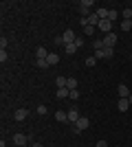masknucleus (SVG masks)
Wrapping results in <instances>:
<instances>
[{
  "mask_svg": "<svg viewBox=\"0 0 132 147\" xmlns=\"http://www.w3.org/2000/svg\"><path fill=\"white\" fill-rule=\"evenodd\" d=\"M117 92H119V97H121V99H128V97H130V90H128V86H126V84H119Z\"/></svg>",
  "mask_w": 132,
  "mask_h": 147,
  "instance_id": "nucleus-8",
  "label": "nucleus"
},
{
  "mask_svg": "<svg viewBox=\"0 0 132 147\" xmlns=\"http://www.w3.org/2000/svg\"><path fill=\"white\" fill-rule=\"evenodd\" d=\"M79 24H82L84 29H86V26H88V18H79Z\"/></svg>",
  "mask_w": 132,
  "mask_h": 147,
  "instance_id": "nucleus-31",
  "label": "nucleus"
},
{
  "mask_svg": "<svg viewBox=\"0 0 132 147\" xmlns=\"http://www.w3.org/2000/svg\"><path fill=\"white\" fill-rule=\"evenodd\" d=\"M79 7H86V9H90V7H95V5H93V0H82V2H79Z\"/></svg>",
  "mask_w": 132,
  "mask_h": 147,
  "instance_id": "nucleus-25",
  "label": "nucleus"
},
{
  "mask_svg": "<svg viewBox=\"0 0 132 147\" xmlns=\"http://www.w3.org/2000/svg\"><path fill=\"white\" fill-rule=\"evenodd\" d=\"M66 112H68V123H73V125L82 119V114H79V110H77V105H73V108H70V110H66Z\"/></svg>",
  "mask_w": 132,
  "mask_h": 147,
  "instance_id": "nucleus-2",
  "label": "nucleus"
},
{
  "mask_svg": "<svg viewBox=\"0 0 132 147\" xmlns=\"http://www.w3.org/2000/svg\"><path fill=\"white\" fill-rule=\"evenodd\" d=\"M31 147H42V143H33V145Z\"/></svg>",
  "mask_w": 132,
  "mask_h": 147,
  "instance_id": "nucleus-33",
  "label": "nucleus"
},
{
  "mask_svg": "<svg viewBox=\"0 0 132 147\" xmlns=\"http://www.w3.org/2000/svg\"><path fill=\"white\" fill-rule=\"evenodd\" d=\"M119 42V40H117V33H106V37H104V46H106V49H114V44Z\"/></svg>",
  "mask_w": 132,
  "mask_h": 147,
  "instance_id": "nucleus-1",
  "label": "nucleus"
},
{
  "mask_svg": "<svg viewBox=\"0 0 132 147\" xmlns=\"http://www.w3.org/2000/svg\"><path fill=\"white\" fill-rule=\"evenodd\" d=\"M70 90L68 88H57V99H64V97H68Z\"/></svg>",
  "mask_w": 132,
  "mask_h": 147,
  "instance_id": "nucleus-15",
  "label": "nucleus"
},
{
  "mask_svg": "<svg viewBox=\"0 0 132 147\" xmlns=\"http://www.w3.org/2000/svg\"><path fill=\"white\" fill-rule=\"evenodd\" d=\"M93 46H95V51H104L106 46H104V40H93Z\"/></svg>",
  "mask_w": 132,
  "mask_h": 147,
  "instance_id": "nucleus-17",
  "label": "nucleus"
},
{
  "mask_svg": "<svg viewBox=\"0 0 132 147\" xmlns=\"http://www.w3.org/2000/svg\"><path fill=\"white\" fill-rule=\"evenodd\" d=\"M88 125H90V121H88L86 117H82V119H79V121L75 123V134H79V132H84V129H86Z\"/></svg>",
  "mask_w": 132,
  "mask_h": 147,
  "instance_id": "nucleus-5",
  "label": "nucleus"
},
{
  "mask_svg": "<svg viewBox=\"0 0 132 147\" xmlns=\"http://www.w3.org/2000/svg\"><path fill=\"white\" fill-rule=\"evenodd\" d=\"M84 33H86V35H93V33H95V26H90V24H88L86 29H84Z\"/></svg>",
  "mask_w": 132,
  "mask_h": 147,
  "instance_id": "nucleus-27",
  "label": "nucleus"
},
{
  "mask_svg": "<svg viewBox=\"0 0 132 147\" xmlns=\"http://www.w3.org/2000/svg\"><path fill=\"white\" fill-rule=\"evenodd\" d=\"M13 143H16V145L18 147H24V145H29V136H24V134H13Z\"/></svg>",
  "mask_w": 132,
  "mask_h": 147,
  "instance_id": "nucleus-4",
  "label": "nucleus"
},
{
  "mask_svg": "<svg viewBox=\"0 0 132 147\" xmlns=\"http://www.w3.org/2000/svg\"><path fill=\"white\" fill-rule=\"evenodd\" d=\"M121 16H123V20H132V9H128V7H126Z\"/></svg>",
  "mask_w": 132,
  "mask_h": 147,
  "instance_id": "nucleus-21",
  "label": "nucleus"
},
{
  "mask_svg": "<svg viewBox=\"0 0 132 147\" xmlns=\"http://www.w3.org/2000/svg\"><path fill=\"white\" fill-rule=\"evenodd\" d=\"M38 66H40V70H46V68H49V61L46 59H38Z\"/></svg>",
  "mask_w": 132,
  "mask_h": 147,
  "instance_id": "nucleus-23",
  "label": "nucleus"
},
{
  "mask_svg": "<svg viewBox=\"0 0 132 147\" xmlns=\"http://www.w3.org/2000/svg\"><path fill=\"white\" fill-rule=\"evenodd\" d=\"M99 29L104 33H112V22L110 20H99Z\"/></svg>",
  "mask_w": 132,
  "mask_h": 147,
  "instance_id": "nucleus-6",
  "label": "nucleus"
},
{
  "mask_svg": "<svg viewBox=\"0 0 132 147\" xmlns=\"http://www.w3.org/2000/svg\"><path fill=\"white\" fill-rule=\"evenodd\" d=\"M95 64H97V57H95V55L86 57V66H95Z\"/></svg>",
  "mask_w": 132,
  "mask_h": 147,
  "instance_id": "nucleus-22",
  "label": "nucleus"
},
{
  "mask_svg": "<svg viewBox=\"0 0 132 147\" xmlns=\"http://www.w3.org/2000/svg\"><path fill=\"white\" fill-rule=\"evenodd\" d=\"M55 44H57V46H66V44H64V37H62V35H57V37H55Z\"/></svg>",
  "mask_w": 132,
  "mask_h": 147,
  "instance_id": "nucleus-28",
  "label": "nucleus"
},
{
  "mask_svg": "<svg viewBox=\"0 0 132 147\" xmlns=\"http://www.w3.org/2000/svg\"><path fill=\"white\" fill-rule=\"evenodd\" d=\"M55 119H57L60 123H68V112H62V110L55 112Z\"/></svg>",
  "mask_w": 132,
  "mask_h": 147,
  "instance_id": "nucleus-10",
  "label": "nucleus"
},
{
  "mask_svg": "<svg viewBox=\"0 0 132 147\" xmlns=\"http://www.w3.org/2000/svg\"><path fill=\"white\" fill-rule=\"evenodd\" d=\"M95 13L99 16V20H108V13H110V9H104V7H99Z\"/></svg>",
  "mask_w": 132,
  "mask_h": 147,
  "instance_id": "nucleus-12",
  "label": "nucleus"
},
{
  "mask_svg": "<svg viewBox=\"0 0 132 147\" xmlns=\"http://www.w3.org/2000/svg\"><path fill=\"white\" fill-rule=\"evenodd\" d=\"M128 99H130V105H132V94H130V97H128Z\"/></svg>",
  "mask_w": 132,
  "mask_h": 147,
  "instance_id": "nucleus-34",
  "label": "nucleus"
},
{
  "mask_svg": "<svg viewBox=\"0 0 132 147\" xmlns=\"http://www.w3.org/2000/svg\"><path fill=\"white\" fill-rule=\"evenodd\" d=\"M24 147H29V145H24Z\"/></svg>",
  "mask_w": 132,
  "mask_h": 147,
  "instance_id": "nucleus-36",
  "label": "nucleus"
},
{
  "mask_svg": "<svg viewBox=\"0 0 132 147\" xmlns=\"http://www.w3.org/2000/svg\"><path fill=\"white\" fill-rule=\"evenodd\" d=\"M117 108H119L121 112H126L128 108H130V99H119V103H117Z\"/></svg>",
  "mask_w": 132,
  "mask_h": 147,
  "instance_id": "nucleus-9",
  "label": "nucleus"
},
{
  "mask_svg": "<svg viewBox=\"0 0 132 147\" xmlns=\"http://www.w3.org/2000/svg\"><path fill=\"white\" fill-rule=\"evenodd\" d=\"M46 61H49V66H55L57 61H60V57H57V53H49V57H46Z\"/></svg>",
  "mask_w": 132,
  "mask_h": 147,
  "instance_id": "nucleus-14",
  "label": "nucleus"
},
{
  "mask_svg": "<svg viewBox=\"0 0 132 147\" xmlns=\"http://www.w3.org/2000/svg\"><path fill=\"white\" fill-rule=\"evenodd\" d=\"M117 18H119V11H117V9H110V13H108V20H110V22H114Z\"/></svg>",
  "mask_w": 132,
  "mask_h": 147,
  "instance_id": "nucleus-19",
  "label": "nucleus"
},
{
  "mask_svg": "<svg viewBox=\"0 0 132 147\" xmlns=\"http://www.w3.org/2000/svg\"><path fill=\"white\" fill-rule=\"evenodd\" d=\"M121 31H132V20H123V22H121Z\"/></svg>",
  "mask_w": 132,
  "mask_h": 147,
  "instance_id": "nucleus-16",
  "label": "nucleus"
},
{
  "mask_svg": "<svg viewBox=\"0 0 132 147\" xmlns=\"http://www.w3.org/2000/svg\"><path fill=\"white\" fill-rule=\"evenodd\" d=\"M26 117H29V110H24V108L16 110V114H13V119H16V121H24Z\"/></svg>",
  "mask_w": 132,
  "mask_h": 147,
  "instance_id": "nucleus-7",
  "label": "nucleus"
},
{
  "mask_svg": "<svg viewBox=\"0 0 132 147\" xmlns=\"http://www.w3.org/2000/svg\"><path fill=\"white\" fill-rule=\"evenodd\" d=\"M75 46H77V49H82V46H84V40H82V37H77V40H75Z\"/></svg>",
  "mask_w": 132,
  "mask_h": 147,
  "instance_id": "nucleus-30",
  "label": "nucleus"
},
{
  "mask_svg": "<svg viewBox=\"0 0 132 147\" xmlns=\"http://www.w3.org/2000/svg\"><path fill=\"white\" fill-rule=\"evenodd\" d=\"M130 59H132V53H130Z\"/></svg>",
  "mask_w": 132,
  "mask_h": 147,
  "instance_id": "nucleus-35",
  "label": "nucleus"
},
{
  "mask_svg": "<svg viewBox=\"0 0 132 147\" xmlns=\"http://www.w3.org/2000/svg\"><path fill=\"white\" fill-rule=\"evenodd\" d=\"M46 112H49V110H46V105H38V114H46Z\"/></svg>",
  "mask_w": 132,
  "mask_h": 147,
  "instance_id": "nucleus-29",
  "label": "nucleus"
},
{
  "mask_svg": "<svg viewBox=\"0 0 132 147\" xmlns=\"http://www.w3.org/2000/svg\"><path fill=\"white\" fill-rule=\"evenodd\" d=\"M95 147H108V143L106 141H97V145H95Z\"/></svg>",
  "mask_w": 132,
  "mask_h": 147,
  "instance_id": "nucleus-32",
  "label": "nucleus"
},
{
  "mask_svg": "<svg viewBox=\"0 0 132 147\" xmlns=\"http://www.w3.org/2000/svg\"><path fill=\"white\" fill-rule=\"evenodd\" d=\"M62 37H64V44L68 46V44H75V40H77V35H75V31H70V29H66L62 33Z\"/></svg>",
  "mask_w": 132,
  "mask_h": 147,
  "instance_id": "nucleus-3",
  "label": "nucleus"
},
{
  "mask_svg": "<svg viewBox=\"0 0 132 147\" xmlns=\"http://www.w3.org/2000/svg\"><path fill=\"white\" fill-rule=\"evenodd\" d=\"M64 51H66V55H73V53L77 51V46L75 44H68V46H64Z\"/></svg>",
  "mask_w": 132,
  "mask_h": 147,
  "instance_id": "nucleus-20",
  "label": "nucleus"
},
{
  "mask_svg": "<svg viewBox=\"0 0 132 147\" xmlns=\"http://www.w3.org/2000/svg\"><path fill=\"white\" fill-rule=\"evenodd\" d=\"M70 99H73V101H77V99L82 97V94H79V90H70V94H68Z\"/></svg>",
  "mask_w": 132,
  "mask_h": 147,
  "instance_id": "nucleus-24",
  "label": "nucleus"
},
{
  "mask_svg": "<svg viewBox=\"0 0 132 147\" xmlns=\"http://www.w3.org/2000/svg\"><path fill=\"white\" fill-rule=\"evenodd\" d=\"M46 57H49V51L40 46V49H38V59H46Z\"/></svg>",
  "mask_w": 132,
  "mask_h": 147,
  "instance_id": "nucleus-18",
  "label": "nucleus"
},
{
  "mask_svg": "<svg viewBox=\"0 0 132 147\" xmlns=\"http://www.w3.org/2000/svg\"><path fill=\"white\" fill-rule=\"evenodd\" d=\"M7 59H9V55H7V51H0V61H2V64H5Z\"/></svg>",
  "mask_w": 132,
  "mask_h": 147,
  "instance_id": "nucleus-26",
  "label": "nucleus"
},
{
  "mask_svg": "<svg viewBox=\"0 0 132 147\" xmlns=\"http://www.w3.org/2000/svg\"><path fill=\"white\" fill-rule=\"evenodd\" d=\"M88 24L90 26H99V16H97V13H90V16H88Z\"/></svg>",
  "mask_w": 132,
  "mask_h": 147,
  "instance_id": "nucleus-13",
  "label": "nucleus"
},
{
  "mask_svg": "<svg viewBox=\"0 0 132 147\" xmlns=\"http://www.w3.org/2000/svg\"><path fill=\"white\" fill-rule=\"evenodd\" d=\"M66 88H68V90H77V79L75 77H66Z\"/></svg>",
  "mask_w": 132,
  "mask_h": 147,
  "instance_id": "nucleus-11",
  "label": "nucleus"
}]
</instances>
